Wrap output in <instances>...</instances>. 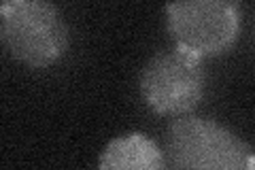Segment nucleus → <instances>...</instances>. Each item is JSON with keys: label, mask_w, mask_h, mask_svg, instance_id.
Returning a JSON list of instances; mask_svg holds the SVG:
<instances>
[{"label": "nucleus", "mask_w": 255, "mask_h": 170, "mask_svg": "<svg viewBox=\"0 0 255 170\" xmlns=\"http://www.w3.org/2000/svg\"><path fill=\"white\" fill-rule=\"evenodd\" d=\"M170 170H253V153L238 136L209 117L181 115L166 136Z\"/></svg>", "instance_id": "1"}, {"label": "nucleus", "mask_w": 255, "mask_h": 170, "mask_svg": "<svg viewBox=\"0 0 255 170\" xmlns=\"http://www.w3.org/2000/svg\"><path fill=\"white\" fill-rule=\"evenodd\" d=\"M206 75L200 58L174 47L153 55L140 75V94L159 115H189L204 96Z\"/></svg>", "instance_id": "4"}, {"label": "nucleus", "mask_w": 255, "mask_h": 170, "mask_svg": "<svg viewBox=\"0 0 255 170\" xmlns=\"http://www.w3.org/2000/svg\"><path fill=\"white\" fill-rule=\"evenodd\" d=\"M0 36L15 60L47 68L68 49V26L60 11L43 0H9L0 6Z\"/></svg>", "instance_id": "2"}, {"label": "nucleus", "mask_w": 255, "mask_h": 170, "mask_svg": "<svg viewBox=\"0 0 255 170\" xmlns=\"http://www.w3.org/2000/svg\"><path fill=\"white\" fill-rule=\"evenodd\" d=\"M251 166H253V170H255V153H253V162H251Z\"/></svg>", "instance_id": "6"}, {"label": "nucleus", "mask_w": 255, "mask_h": 170, "mask_svg": "<svg viewBox=\"0 0 255 170\" xmlns=\"http://www.w3.org/2000/svg\"><path fill=\"white\" fill-rule=\"evenodd\" d=\"M100 170H168V162L149 136L134 132L107 145L100 156Z\"/></svg>", "instance_id": "5"}, {"label": "nucleus", "mask_w": 255, "mask_h": 170, "mask_svg": "<svg viewBox=\"0 0 255 170\" xmlns=\"http://www.w3.org/2000/svg\"><path fill=\"white\" fill-rule=\"evenodd\" d=\"M168 32L174 47L196 58L217 55L236 43L241 6L228 0H185L166 6Z\"/></svg>", "instance_id": "3"}]
</instances>
